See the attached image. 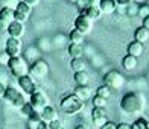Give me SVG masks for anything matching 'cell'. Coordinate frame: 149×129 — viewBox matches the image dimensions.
<instances>
[{"label":"cell","instance_id":"ba28073f","mask_svg":"<svg viewBox=\"0 0 149 129\" xmlns=\"http://www.w3.org/2000/svg\"><path fill=\"white\" fill-rule=\"evenodd\" d=\"M31 103L32 106L35 108V110L41 111L43 108H46L47 105H49V97L46 96V93H43L41 90H35L32 94H31Z\"/></svg>","mask_w":149,"mask_h":129},{"label":"cell","instance_id":"e575fe53","mask_svg":"<svg viewBox=\"0 0 149 129\" xmlns=\"http://www.w3.org/2000/svg\"><path fill=\"white\" fill-rule=\"evenodd\" d=\"M35 53H37V50H35V49H28V50H26V59L35 58V56H33Z\"/></svg>","mask_w":149,"mask_h":129},{"label":"cell","instance_id":"9a60e30c","mask_svg":"<svg viewBox=\"0 0 149 129\" xmlns=\"http://www.w3.org/2000/svg\"><path fill=\"white\" fill-rule=\"evenodd\" d=\"M99 8L102 11V14H113L117 11V3L116 0H100Z\"/></svg>","mask_w":149,"mask_h":129},{"label":"cell","instance_id":"30bf717a","mask_svg":"<svg viewBox=\"0 0 149 129\" xmlns=\"http://www.w3.org/2000/svg\"><path fill=\"white\" fill-rule=\"evenodd\" d=\"M31 11L32 8L29 5H26L24 2H18L17 6L14 8V20L20 23H24L28 20V17L31 15Z\"/></svg>","mask_w":149,"mask_h":129},{"label":"cell","instance_id":"8fae6325","mask_svg":"<svg viewBox=\"0 0 149 129\" xmlns=\"http://www.w3.org/2000/svg\"><path fill=\"white\" fill-rule=\"evenodd\" d=\"M17 82H18L20 88H22V91L26 93V94H29V96L37 90V85H35V82H33V79H32L31 74H26V76L18 78Z\"/></svg>","mask_w":149,"mask_h":129},{"label":"cell","instance_id":"7402d4cb","mask_svg":"<svg viewBox=\"0 0 149 129\" xmlns=\"http://www.w3.org/2000/svg\"><path fill=\"white\" fill-rule=\"evenodd\" d=\"M69 55L72 58H82V55H84L82 44H70L69 46Z\"/></svg>","mask_w":149,"mask_h":129},{"label":"cell","instance_id":"74e56055","mask_svg":"<svg viewBox=\"0 0 149 129\" xmlns=\"http://www.w3.org/2000/svg\"><path fill=\"white\" fill-rule=\"evenodd\" d=\"M37 129H49V123H47V121H44V120H41V121L37 125Z\"/></svg>","mask_w":149,"mask_h":129},{"label":"cell","instance_id":"1f68e13d","mask_svg":"<svg viewBox=\"0 0 149 129\" xmlns=\"http://www.w3.org/2000/svg\"><path fill=\"white\" fill-rule=\"evenodd\" d=\"M0 2L3 3V6H8V8H12V9H14L18 3L17 0H0Z\"/></svg>","mask_w":149,"mask_h":129},{"label":"cell","instance_id":"f1b7e54d","mask_svg":"<svg viewBox=\"0 0 149 129\" xmlns=\"http://www.w3.org/2000/svg\"><path fill=\"white\" fill-rule=\"evenodd\" d=\"M33 111H35V108L32 106V103H31V102H26V103L22 106V112L26 115V117H29V115H31Z\"/></svg>","mask_w":149,"mask_h":129},{"label":"cell","instance_id":"83f0119b","mask_svg":"<svg viewBox=\"0 0 149 129\" xmlns=\"http://www.w3.org/2000/svg\"><path fill=\"white\" fill-rule=\"evenodd\" d=\"M131 129H148V121H146L145 119L139 117V119L131 125Z\"/></svg>","mask_w":149,"mask_h":129},{"label":"cell","instance_id":"cb8c5ba5","mask_svg":"<svg viewBox=\"0 0 149 129\" xmlns=\"http://www.w3.org/2000/svg\"><path fill=\"white\" fill-rule=\"evenodd\" d=\"M0 17L5 18L6 21H14V9L12 8H8V6H3L2 9H0Z\"/></svg>","mask_w":149,"mask_h":129},{"label":"cell","instance_id":"ee69618b","mask_svg":"<svg viewBox=\"0 0 149 129\" xmlns=\"http://www.w3.org/2000/svg\"><path fill=\"white\" fill-rule=\"evenodd\" d=\"M69 2H72V3H76V2H78V0H69Z\"/></svg>","mask_w":149,"mask_h":129},{"label":"cell","instance_id":"bcb514c9","mask_svg":"<svg viewBox=\"0 0 149 129\" xmlns=\"http://www.w3.org/2000/svg\"><path fill=\"white\" fill-rule=\"evenodd\" d=\"M148 129H149V121H148Z\"/></svg>","mask_w":149,"mask_h":129},{"label":"cell","instance_id":"ac0fdd59","mask_svg":"<svg viewBox=\"0 0 149 129\" xmlns=\"http://www.w3.org/2000/svg\"><path fill=\"white\" fill-rule=\"evenodd\" d=\"M73 79H74V82H76L78 87H85V85H88V82H90V76H88V73H87L85 70L76 71L73 74Z\"/></svg>","mask_w":149,"mask_h":129},{"label":"cell","instance_id":"ffe728a7","mask_svg":"<svg viewBox=\"0 0 149 129\" xmlns=\"http://www.w3.org/2000/svg\"><path fill=\"white\" fill-rule=\"evenodd\" d=\"M134 40L135 41H139V43H146L148 40H149V31L146 28H143V26H140V28H137L134 31Z\"/></svg>","mask_w":149,"mask_h":129},{"label":"cell","instance_id":"4fadbf2b","mask_svg":"<svg viewBox=\"0 0 149 129\" xmlns=\"http://www.w3.org/2000/svg\"><path fill=\"white\" fill-rule=\"evenodd\" d=\"M6 32H8V35L11 38H22L24 35V23H20V21H11L8 29H6Z\"/></svg>","mask_w":149,"mask_h":129},{"label":"cell","instance_id":"ab89813d","mask_svg":"<svg viewBox=\"0 0 149 129\" xmlns=\"http://www.w3.org/2000/svg\"><path fill=\"white\" fill-rule=\"evenodd\" d=\"M143 28H146V29L149 31V15L143 17Z\"/></svg>","mask_w":149,"mask_h":129},{"label":"cell","instance_id":"8d00e7d4","mask_svg":"<svg viewBox=\"0 0 149 129\" xmlns=\"http://www.w3.org/2000/svg\"><path fill=\"white\" fill-rule=\"evenodd\" d=\"M116 3H117V6H128L132 3V0H116Z\"/></svg>","mask_w":149,"mask_h":129},{"label":"cell","instance_id":"7dc6e473","mask_svg":"<svg viewBox=\"0 0 149 129\" xmlns=\"http://www.w3.org/2000/svg\"><path fill=\"white\" fill-rule=\"evenodd\" d=\"M0 37H2V32H0Z\"/></svg>","mask_w":149,"mask_h":129},{"label":"cell","instance_id":"e0dca14e","mask_svg":"<svg viewBox=\"0 0 149 129\" xmlns=\"http://www.w3.org/2000/svg\"><path fill=\"white\" fill-rule=\"evenodd\" d=\"M41 119L44 121H47V123H50V121L58 119V112H56V110L53 106L47 105L46 108H43V110H41Z\"/></svg>","mask_w":149,"mask_h":129},{"label":"cell","instance_id":"3957f363","mask_svg":"<svg viewBox=\"0 0 149 129\" xmlns=\"http://www.w3.org/2000/svg\"><path fill=\"white\" fill-rule=\"evenodd\" d=\"M8 69H9V71H11L12 76H15L17 79L22 78V76H26V74H29L28 62H26V59L22 58V56L11 58L9 62H8Z\"/></svg>","mask_w":149,"mask_h":129},{"label":"cell","instance_id":"52a82bcc","mask_svg":"<svg viewBox=\"0 0 149 129\" xmlns=\"http://www.w3.org/2000/svg\"><path fill=\"white\" fill-rule=\"evenodd\" d=\"M74 29L78 32H81L82 35H87L90 33L93 29V21L84 14H79L76 18H74Z\"/></svg>","mask_w":149,"mask_h":129},{"label":"cell","instance_id":"d6986e66","mask_svg":"<svg viewBox=\"0 0 149 129\" xmlns=\"http://www.w3.org/2000/svg\"><path fill=\"white\" fill-rule=\"evenodd\" d=\"M141 53H143V44L139 43V41H131L130 44H128V55H132L135 58H139Z\"/></svg>","mask_w":149,"mask_h":129},{"label":"cell","instance_id":"9c48e42d","mask_svg":"<svg viewBox=\"0 0 149 129\" xmlns=\"http://www.w3.org/2000/svg\"><path fill=\"white\" fill-rule=\"evenodd\" d=\"M5 52L8 53L9 58H15V56H20L22 53V41L20 38H8L6 40V44H5Z\"/></svg>","mask_w":149,"mask_h":129},{"label":"cell","instance_id":"44dd1931","mask_svg":"<svg viewBox=\"0 0 149 129\" xmlns=\"http://www.w3.org/2000/svg\"><path fill=\"white\" fill-rule=\"evenodd\" d=\"M122 67L126 71H132L135 67H137V58L132 55H125L123 59H122Z\"/></svg>","mask_w":149,"mask_h":129},{"label":"cell","instance_id":"f35d334b","mask_svg":"<svg viewBox=\"0 0 149 129\" xmlns=\"http://www.w3.org/2000/svg\"><path fill=\"white\" fill-rule=\"evenodd\" d=\"M22 2H24L26 5H29L31 8H32V6H37L40 3V0H22Z\"/></svg>","mask_w":149,"mask_h":129},{"label":"cell","instance_id":"d590c367","mask_svg":"<svg viewBox=\"0 0 149 129\" xmlns=\"http://www.w3.org/2000/svg\"><path fill=\"white\" fill-rule=\"evenodd\" d=\"M84 2H85V6H99L100 0H84Z\"/></svg>","mask_w":149,"mask_h":129},{"label":"cell","instance_id":"7c38bea8","mask_svg":"<svg viewBox=\"0 0 149 129\" xmlns=\"http://www.w3.org/2000/svg\"><path fill=\"white\" fill-rule=\"evenodd\" d=\"M91 120L97 128H102L107 123V110L105 108H93L91 111Z\"/></svg>","mask_w":149,"mask_h":129},{"label":"cell","instance_id":"d4e9b609","mask_svg":"<svg viewBox=\"0 0 149 129\" xmlns=\"http://www.w3.org/2000/svg\"><path fill=\"white\" fill-rule=\"evenodd\" d=\"M69 40H70L72 44H82L84 43V35L81 32H78L76 29H73L69 35Z\"/></svg>","mask_w":149,"mask_h":129},{"label":"cell","instance_id":"5bb4252c","mask_svg":"<svg viewBox=\"0 0 149 129\" xmlns=\"http://www.w3.org/2000/svg\"><path fill=\"white\" fill-rule=\"evenodd\" d=\"M81 14L87 15L91 21H96V20H99L102 17V11H100L99 6H85V8L81 11Z\"/></svg>","mask_w":149,"mask_h":129},{"label":"cell","instance_id":"4dcf8cb0","mask_svg":"<svg viewBox=\"0 0 149 129\" xmlns=\"http://www.w3.org/2000/svg\"><path fill=\"white\" fill-rule=\"evenodd\" d=\"M9 56H8V53H0V65H8V62H9Z\"/></svg>","mask_w":149,"mask_h":129},{"label":"cell","instance_id":"4316f807","mask_svg":"<svg viewBox=\"0 0 149 129\" xmlns=\"http://www.w3.org/2000/svg\"><path fill=\"white\" fill-rule=\"evenodd\" d=\"M91 102H93L94 108H105V105H107V99H104V97L97 96V94L91 97Z\"/></svg>","mask_w":149,"mask_h":129},{"label":"cell","instance_id":"f6af8a7d","mask_svg":"<svg viewBox=\"0 0 149 129\" xmlns=\"http://www.w3.org/2000/svg\"><path fill=\"white\" fill-rule=\"evenodd\" d=\"M135 2H145V0H135Z\"/></svg>","mask_w":149,"mask_h":129},{"label":"cell","instance_id":"484cf974","mask_svg":"<svg viewBox=\"0 0 149 129\" xmlns=\"http://www.w3.org/2000/svg\"><path fill=\"white\" fill-rule=\"evenodd\" d=\"M111 93H113V90H111L110 87H107V85H100L97 90H96V94H97V96L104 97V99H107V100H108V97L111 96Z\"/></svg>","mask_w":149,"mask_h":129},{"label":"cell","instance_id":"f546056e","mask_svg":"<svg viewBox=\"0 0 149 129\" xmlns=\"http://www.w3.org/2000/svg\"><path fill=\"white\" fill-rule=\"evenodd\" d=\"M49 129H64V128H63V123L56 119V120H53L49 123Z\"/></svg>","mask_w":149,"mask_h":129},{"label":"cell","instance_id":"b9f144b4","mask_svg":"<svg viewBox=\"0 0 149 129\" xmlns=\"http://www.w3.org/2000/svg\"><path fill=\"white\" fill-rule=\"evenodd\" d=\"M5 91H6V87L0 82V97H3L5 96Z\"/></svg>","mask_w":149,"mask_h":129},{"label":"cell","instance_id":"5b68a950","mask_svg":"<svg viewBox=\"0 0 149 129\" xmlns=\"http://www.w3.org/2000/svg\"><path fill=\"white\" fill-rule=\"evenodd\" d=\"M123 84H125V79L117 70H111L104 76V85L110 87L111 90H119V88L123 87Z\"/></svg>","mask_w":149,"mask_h":129},{"label":"cell","instance_id":"603a6c76","mask_svg":"<svg viewBox=\"0 0 149 129\" xmlns=\"http://www.w3.org/2000/svg\"><path fill=\"white\" fill-rule=\"evenodd\" d=\"M70 67H72V70L74 73H76V71H82V70H85V61L82 58H73L72 62H70Z\"/></svg>","mask_w":149,"mask_h":129},{"label":"cell","instance_id":"6da1fadb","mask_svg":"<svg viewBox=\"0 0 149 129\" xmlns=\"http://www.w3.org/2000/svg\"><path fill=\"white\" fill-rule=\"evenodd\" d=\"M145 105H146V100L143 97V94L137 93V91L126 93L120 100V110L126 114H131V115L141 114L145 110Z\"/></svg>","mask_w":149,"mask_h":129},{"label":"cell","instance_id":"60d3db41","mask_svg":"<svg viewBox=\"0 0 149 129\" xmlns=\"http://www.w3.org/2000/svg\"><path fill=\"white\" fill-rule=\"evenodd\" d=\"M117 129H131V126L128 123H119L117 125Z\"/></svg>","mask_w":149,"mask_h":129},{"label":"cell","instance_id":"277c9868","mask_svg":"<svg viewBox=\"0 0 149 129\" xmlns=\"http://www.w3.org/2000/svg\"><path fill=\"white\" fill-rule=\"evenodd\" d=\"M3 99L8 102L11 106L20 108V110H22V106L26 103V99L23 96V93H20L17 88H14V87H6V91H5Z\"/></svg>","mask_w":149,"mask_h":129},{"label":"cell","instance_id":"d6a6232c","mask_svg":"<svg viewBox=\"0 0 149 129\" xmlns=\"http://www.w3.org/2000/svg\"><path fill=\"white\" fill-rule=\"evenodd\" d=\"M8 26H9V21H6L5 18L0 17V32H5L6 29H8Z\"/></svg>","mask_w":149,"mask_h":129},{"label":"cell","instance_id":"8992f818","mask_svg":"<svg viewBox=\"0 0 149 129\" xmlns=\"http://www.w3.org/2000/svg\"><path fill=\"white\" fill-rule=\"evenodd\" d=\"M47 73H49V64H47L44 59H41V58L33 61V64L29 67V74L32 78L41 79V78L47 76Z\"/></svg>","mask_w":149,"mask_h":129},{"label":"cell","instance_id":"836d02e7","mask_svg":"<svg viewBox=\"0 0 149 129\" xmlns=\"http://www.w3.org/2000/svg\"><path fill=\"white\" fill-rule=\"evenodd\" d=\"M100 129H117V125L113 123V121H107V123L100 128Z\"/></svg>","mask_w":149,"mask_h":129},{"label":"cell","instance_id":"2e32d148","mask_svg":"<svg viewBox=\"0 0 149 129\" xmlns=\"http://www.w3.org/2000/svg\"><path fill=\"white\" fill-rule=\"evenodd\" d=\"M73 94H74L76 97H79L82 102H85V100H88V99L93 97V91H91L90 85H85V87H76V90H74Z\"/></svg>","mask_w":149,"mask_h":129},{"label":"cell","instance_id":"7a4b0ae2","mask_svg":"<svg viewBox=\"0 0 149 129\" xmlns=\"http://www.w3.org/2000/svg\"><path fill=\"white\" fill-rule=\"evenodd\" d=\"M61 110H63L67 115H76L84 110V102L79 97H76L74 94H69L61 99Z\"/></svg>","mask_w":149,"mask_h":129},{"label":"cell","instance_id":"7bdbcfd3","mask_svg":"<svg viewBox=\"0 0 149 129\" xmlns=\"http://www.w3.org/2000/svg\"><path fill=\"white\" fill-rule=\"evenodd\" d=\"M74 129H90L87 125H84V123H81V125H76L74 126Z\"/></svg>","mask_w":149,"mask_h":129}]
</instances>
